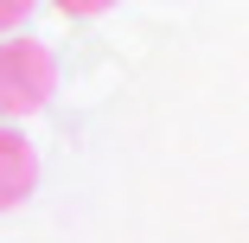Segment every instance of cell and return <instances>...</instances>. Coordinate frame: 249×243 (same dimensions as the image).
<instances>
[{
    "instance_id": "1",
    "label": "cell",
    "mask_w": 249,
    "mask_h": 243,
    "mask_svg": "<svg viewBox=\"0 0 249 243\" xmlns=\"http://www.w3.org/2000/svg\"><path fill=\"white\" fill-rule=\"evenodd\" d=\"M58 58L38 38H0V122H26L52 103Z\"/></svg>"
},
{
    "instance_id": "2",
    "label": "cell",
    "mask_w": 249,
    "mask_h": 243,
    "mask_svg": "<svg viewBox=\"0 0 249 243\" xmlns=\"http://www.w3.org/2000/svg\"><path fill=\"white\" fill-rule=\"evenodd\" d=\"M32 186H38V154H32V141L19 134V122H0V211L26 205Z\"/></svg>"
},
{
    "instance_id": "3",
    "label": "cell",
    "mask_w": 249,
    "mask_h": 243,
    "mask_svg": "<svg viewBox=\"0 0 249 243\" xmlns=\"http://www.w3.org/2000/svg\"><path fill=\"white\" fill-rule=\"evenodd\" d=\"M52 7H58L64 19H96V13H109L115 0H52Z\"/></svg>"
},
{
    "instance_id": "4",
    "label": "cell",
    "mask_w": 249,
    "mask_h": 243,
    "mask_svg": "<svg viewBox=\"0 0 249 243\" xmlns=\"http://www.w3.org/2000/svg\"><path fill=\"white\" fill-rule=\"evenodd\" d=\"M32 7H38V0H0V32H19L32 19Z\"/></svg>"
}]
</instances>
